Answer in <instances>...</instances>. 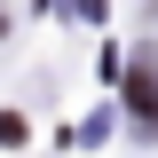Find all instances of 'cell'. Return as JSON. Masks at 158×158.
<instances>
[{
	"mask_svg": "<svg viewBox=\"0 0 158 158\" xmlns=\"http://www.w3.org/2000/svg\"><path fill=\"white\" fill-rule=\"evenodd\" d=\"M127 111H135L142 127L158 118V71H150V63H135V71H127Z\"/></svg>",
	"mask_w": 158,
	"mask_h": 158,
	"instance_id": "6da1fadb",
	"label": "cell"
}]
</instances>
